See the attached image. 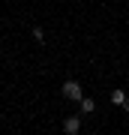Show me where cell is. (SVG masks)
<instances>
[{"instance_id": "obj_1", "label": "cell", "mask_w": 129, "mask_h": 135, "mask_svg": "<svg viewBox=\"0 0 129 135\" xmlns=\"http://www.w3.org/2000/svg\"><path fill=\"white\" fill-rule=\"evenodd\" d=\"M60 93H63V99H72V102H81V99H84V90H81V84H78L75 78H69V81H63Z\"/></svg>"}, {"instance_id": "obj_2", "label": "cell", "mask_w": 129, "mask_h": 135, "mask_svg": "<svg viewBox=\"0 0 129 135\" xmlns=\"http://www.w3.org/2000/svg\"><path fill=\"white\" fill-rule=\"evenodd\" d=\"M78 129H81V114H72L63 120V132L66 135H78Z\"/></svg>"}, {"instance_id": "obj_3", "label": "cell", "mask_w": 129, "mask_h": 135, "mask_svg": "<svg viewBox=\"0 0 129 135\" xmlns=\"http://www.w3.org/2000/svg\"><path fill=\"white\" fill-rule=\"evenodd\" d=\"M78 105H81V114H93V111H96V102H93L90 96H84Z\"/></svg>"}, {"instance_id": "obj_4", "label": "cell", "mask_w": 129, "mask_h": 135, "mask_svg": "<svg viewBox=\"0 0 129 135\" xmlns=\"http://www.w3.org/2000/svg\"><path fill=\"white\" fill-rule=\"evenodd\" d=\"M111 102L114 105H126V90H114L111 93Z\"/></svg>"}, {"instance_id": "obj_5", "label": "cell", "mask_w": 129, "mask_h": 135, "mask_svg": "<svg viewBox=\"0 0 129 135\" xmlns=\"http://www.w3.org/2000/svg\"><path fill=\"white\" fill-rule=\"evenodd\" d=\"M30 33H33V39H36V42H45V30H42V27H33Z\"/></svg>"}, {"instance_id": "obj_6", "label": "cell", "mask_w": 129, "mask_h": 135, "mask_svg": "<svg viewBox=\"0 0 129 135\" xmlns=\"http://www.w3.org/2000/svg\"><path fill=\"white\" fill-rule=\"evenodd\" d=\"M123 108H126V111H129V93H126V105H123Z\"/></svg>"}]
</instances>
